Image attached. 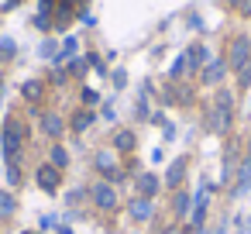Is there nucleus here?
Masks as SVG:
<instances>
[{
    "instance_id": "obj_14",
    "label": "nucleus",
    "mask_w": 251,
    "mask_h": 234,
    "mask_svg": "<svg viewBox=\"0 0 251 234\" xmlns=\"http://www.w3.org/2000/svg\"><path fill=\"white\" fill-rule=\"evenodd\" d=\"M186 210H189V196L179 193V196H176V213H186Z\"/></svg>"
},
{
    "instance_id": "obj_4",
    "label": "nucleus",
    "mask_w": 251,
    "mask_h": 234,
    "mask_svg": "<svg viewBox=\"0 0 251 234\" xmlns=\"http://www.w3.org/2000/svg\"><path fill=\"white\" fill-rule=\"evenodd\" d=\"M18 145H21V131H18V124H11V128H7V138H4V152L14 155Z\"/></svg>"
},
{
    "instance_id": "obj_8",
    "label": "nucleus",
    "mask_w": 251,
    "mask_h": 234,
    "mask_svg": "<svg viewBox=\"0 0 251 234\" xmlns=\"http://www.w3.org/2000/svg\"><path fill=\"white\" fill-rule=\"evenodd\" d=\"M186 62H189V66L206 62V49H203V45H193V49H189V55H186Z\"/></svg>"
},
{
    "instance_id": "obj_18",
    "label": "nucleus",
    "mask_w": 251,
    "mask_h": 234,
    "mask_svg": "<svg viewBox=\"0 0 251 234\" xmlns=\"http://www.w3.org/2000/svg\"><path fill=\"white\" fill-rule=\"evenodd\" d=\"M90 121H93V114H79V117H76V128H86Z\"/></svg>"
},
{
    "instance_id": "obj_17",
    "label": "nucleus",
    "mask_w": 251,
    "mask_h": 234,
    "mask_svg": "<svg viewBox=\"0 0 251 234\" xmlns=\"http://www.w3.org/2000/svg\"><path fill=\"white\" fill-rule=\"evenodd\" d=\"M73 52H76V42H73V38H69V42H66V45H62V55H73ZM62 55H59V59H62Z\"/></svg>"
},
{
    "instance_id": "obj_12",
    "label": "nucleus",
    "mask_w": 251,
    "mask_h": 234,
    "mask_svg": "<svg viewBox=\"0 0 251 234\" xmlns=\"http://www.w3.org/2000/svg\"><path fill=\"white\" fill-rule=\"evenodd\" d=\"M14 210V196L11 193H0V213H11Z\"/></svg>"
},
{
    "instance_id": "obj_5",
    "label": "nucleus",
    "mask_w": 251,
    "mask_h": 234,
    "mask_svg": "<svg viewBox=\"0 0 251 234\" xmlns=\"http://www.w3.org/2000/svg\"><path fill=\"white\" fill-rule=\"evenodd\" d=\"M38 182H42L45 189H55V182H59V169H49V165H42V169H38Z\"/></svg>"
},
{
    "instance_id": "obj_1",
    "label": "nucleus",
    "mask_w": 251,
    "mask_h": 234,
    "mask_svg": "<svg viewBox=\"0 0 251 234\" xmlns=\"http://www.w3.org/2000/svg\"><path fill=\"white\" fill-rule=\"evenodd\" d=\"M248 62H251V42H248V38H237V42L230 45V66L241 73Z\"/></svg>"
},
{
    "instance_id": "obj_13",
    "label": "nucleus",
    "mask_w": 251,
    "mask_h": 234,
    "mask_svg": "<svg viewBox=\"0 0 251 234\" xmlns=\"http://www.w3.org/2000/svg\"><path fill=\"white\" fill-rule=\"evenodd\" d=\"M52 162H55V169H62V165L69 162V155H66L62 148H55V152H52Z\"/></svg>"
},
{
    "instance_id": "obj_9",
    "label": "nucleus",
    "mask_w": 251,
    "mask_h": 234,
    "mask_svg": "<svg viewBox=\"0 0 251 234\" xmlns=\"http://www.w3.org/2000/svg\"><path fill=\"white\" fill-rule=\"evenodd\" d=\"M182 172H186V162H176V165H169V186H179Z\"/></svg>"
},
{
    "instance_id": "obj_16",
    "label": "nucleus",
    "mask_w": 251,
    "mask_h": 234,
    "mask_svg": "<svg viewBox=\"0 0 251 234\" xmlns=\"http://www.w3.org/2000/svg\"><path fill=\"white\" fill-rule=\"evenodd\" d=\"M0 52H4V55H14V42L4 38V42H0Z\"/></svg>"
},
{
    "instance_id": "obj_11",
    "label": "nucleus",
    "mask_w": 251,
    "mask_h": 234,
    "mask_svg": "<svg viewBox=\"0 0 251 234\" xmlns=\"http://www.w3.org/2000/svg\"><path fill=\"white\" fill-rule=\"evenodd\" d=\"M25 97L28 100H38L42 97V83H25Z\"/></svg>"
},
{
    "instance_id": "obj_10",
    "label": "nucleus",
    "mask_w": 251,
    "mask_h": 234,
    "mask_svg": "<svg viewBox=\"0 0 251 234\" xmlns=\"http://www.w3.org/2000/svg\"><path fill=\"white\" fill-rule=\"evenodd\" d=\"M155 189H158V179H155V176H145V179H141V193H145V200H148Z\"/></svg>"
},
{
    "instance_id": "obj_3",
    "label": "nucleus",
    "mask_w": 251,
    "mask_h": 234,
    "mask_svg": "<svg viewBox=\"0 0 251 234\" xmlns=\"http://www.w3.org/2000/svg\"><path fill=\"white\" fill-rule=\"evenodd\" d=\"M93 200H97L100 207H107V210L117 203V196H114V189H110V186H97V189H93Z\"/></svg>"
},
{
    "instance_id": "obj_7",
    "label": "nucleus",
    "mask_w": 251,
    "mask_h": 234,
    "mask_svg": "<svg viewBox=\"0 0 251 234\" xmlns=\"http://www.w3.org/2000/svg\"><path fill=\"white\" fill-rule=\"evenodd\" d=\"M42 128H45V134H62V121L55 117V114H49V117H42Z\"/></svg>"
},
{
    "instance_id": "obj_19",
    "label": "nucleus",
    "mask_w": 251,
    "mask_h": 234,
    "mask_svg": "<svg viewBox=\"0 0 251 234\" xmlns=\"http://www.w3.org/2000/svg\"><path fill=\"white\" fill-rule=\"evenodd\" d=\"M241 83H244V86H248V83H251V62H248V66H244V69H241Z\"/></svg>"
},
{
    "instance_id": "obj_2",
    "label": "nucleus",
    "mask_w": 251,
    "mask_h": 234,
    "mask_svg": "<svg viewBox=\"0 0 251 234\" xmlns=\"http://www.w3.org/2000/svg\"><path fill=\"white\" fill-rule=\"evenodd\" d=\"M224 69H227V62H220V59L210 62V66L203 69V83H220V79H224Z\"/></svg>"
},
{
    "instance_id": "obj_15",
    "label": "nucleus",
    "mask_w": 251,
    "mask_h": 234,
    "mask_svg": "<svg viewBox=\"0 0 251 234\" xmlns=\"http://www.w3.org/2000/svg\"><path fill=\"white\" fill-rule=\"evenodd\" d=\"M131 145H134V138H131L127 131H124V134H117V148H124V152H127Z\"/></svg>"
},
{
    "instance_id": "obj_6",
    "label": "nucleus",
    "mask_w": 251,
    "mask_h": 234,
    "mask_svg": "<svg viewBox=\"0 0 251 234\" xmlns=\"http://www.w3.org/2000/svg\"><path fill=\"white\" fill-rule=\"evenodd\" d=\"M131 213H134V220H148L151 217V203L148 200H134L131 203Z\"/></svg>"
}]
</instances>
